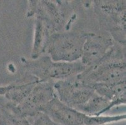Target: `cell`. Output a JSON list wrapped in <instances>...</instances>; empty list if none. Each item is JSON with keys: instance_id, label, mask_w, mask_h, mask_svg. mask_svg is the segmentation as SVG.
Segmentation results:
<instances>
[{"instance_id": "1", "label": "cell", "mask_w": 126, "mask_h": 125, "mask_svg": "<svg viewBox=\"0 0 126 125\" xmlns=\"http://www.w3.org/2000/svg\"><path fill=\"white\" fill-rule=\"evenodd\" d=\"M26 67L38 81L49 82L76 77L87 68L80 60L71 63L53 61L47 55L26 62Z\"/></svg>"}, {"instance_id": "2", "label": "cell", "mask_w": 126, "mask_h": 125, "mask_svg": "<svg viewBox=\"0 0 126 125\" xmlns=\"http://www.w3.org/2000/svg\"><path fill=\"white\" fill-rule=\"evenodd\" d=\"M42 113L62 125H104L126 120V114L114 116H89L68 107L55 98L47 105Z\"/></svg>"}, {"instance_id": "3", "label": "cell", "mask_w": 126, "mask_h": 125, "mask_svg": "<svg viewBox=\"0 0 126 125\" xmlns=\"http://www.w3.org/2000/svg\"><path fill=\"white\" fill-rule=\"evenodd\" d=\"M87 33H56L50 36L44 53L57 62H75L81 59Z\"/></svg>"}, {"instance_id": "4", "label": "cell", "mask_w": 126, "mask_h": 125, "mask_svg": "<svg viewBox=\"0 0 126 125\" xmlns=\"http://www.w3.org/2000/svg\"><path fill=\"white\" fill-rule=\"evenodd\" d=\"M53 88L62 103L77 111L87 104L96 94L91 86L79 80L77 76L55 81Z\"/></svg>"}, {"instance_id": "5", "label": "cell", "mask_w": 126, "mask_h": 125, "mask_svg": "<svg viewBox=\"0 0 126 125\" xmlns=\"http://www.w3.org/2000/svg\"><path fill=\"white\" fill-rule=\"evenodd\" d=\"M77 78L89 85L115 84L126 81V60L102 62L94 67L87 68Z\"/></svg>"}, {"instance_id": "6", "label": "cell", "mask_w": 126, "mask_h": 125, "mask_svg": "<svg viewBox=\"0 0 126 125\" xmlns=\"http://www.w3.org/2000/svg\"><path fill=\"white\" fill-rule=\"evenodd\" d=\"M55 96L52 82L38 81L28 96L19 105L13 106L7 103L17 114L29 120L43 111Z\"/></svg>"}, {"instance_id": "7", "label": "cell", "mask_w": 126, "mask_h": 125, "mask_svg": "<svg viewBox=\"0 0 126 125\" xmlns=\"http://www.w3.org/2000/svg\"><path fill=\"white\" fill-rule=\"evenodd\" d=\"M117 46L112 38L87 33L80 61L86 68L97 66L110 59Z\"/></svg>"}, {"instance_id": "8", "label": "cell", "mask_w": 126, "mask_h": 125, "mask_svg": "<svg viewBox=\"0 0 126 125\" xmlns=\"http://www.w3.org/2000/svg\"><path fill=\"white\" fill-rule=\"evenodd\" d=\"M96 93L109 101L111 106L126 104V81L115 84H94L90 85Z\"/></svg>"}, {"instance_id": "9", "label": "cell", "mask_w": 126, "mask_h": 125, "mask_svg": "<svg viewBox=\"0 0 126 125\" xmlns=\"http://www.w3.org/2000/svg\"><path fill=\"white\" fill-rule=\"evenodd\" d=\"M51 35L52 34L45 23L39 17H36L35 35L32 51V59H37L44 53L46 45Z\"/></svg>"}, {"instance_id": "10", "label": "cell", "mask_w": 126, "mask_h": 125, "mask_svg": "<svg viewBox=\"0 0 126 125\" xmlns=\"http://www.w3.org/2000/svg\"><path fill=\"white\" fill-rule=\"evenodd\" d=\"M38 81V80L18 85H10L4 95L7 103L13 106H17L23 101Z\"/></svg>"}, {"instance_id": "11", "label": "cell", "mask_w": 126, "mask_h": 125, "mask_svg": "<svg viewBox=\"0 0 126 125\" xmlns=\"http://www.w3.org/2000/svg\"><path fill=\"white\" fill-rule=\"evenodd\" d=\"M0 125H31L28 119L17 114L6 103L0 105Z\"/></svg>"}, {"instance_id": "12", "label": "cell", "mask_w": 126, "mask_h": 125, "mask_svg": "<svg viewBox=\"0 0 126 125\" xmlns=\"http://www.w3.org/2000/svg\"><path fill=\"white\" fill-rule=\"evenodd\" d=\"M32 119L31 125H62L53 121L47 114L42 112L36 114Z\"/></svg>"}, {"instance_id": "13", "label": "cell", "mask_w": 126, "mask_h": 125, "mask_svg": "<svg viewBox=\"0 0 126 125\" xmlns=\"http://www.w3.org/2000/svg\"><path fill=\"white\" fill-rule=\"evenodd\" d=\"M10 85L5 86H0V96H4L6 91H8Z\"/></svg>"}]
</instances>
